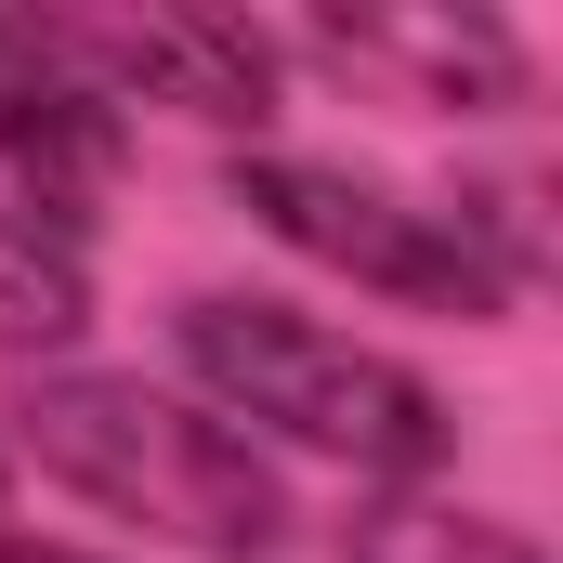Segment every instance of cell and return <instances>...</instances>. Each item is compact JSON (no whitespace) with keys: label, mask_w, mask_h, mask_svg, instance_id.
<instances>
[{"label":"cell","mask_w":563,"mask_h":563,"mask_svg":"<svg viewBox=\"0 0 563 563\" xmlns=\"http://www.w3.org/2000/svg\"><path fill=\"white\" fill-rule=\"evenodd\" d=\"M0 459H26L79 511H106L184 563H263L288 538L276 459L144 367H26L0 407Z\"/></svg>","instance_id":"obj_1"},{"label":"cell","mask_w":563,"mask_h":563,"mask_svg":"<svg viewBox=\"0 0 563 563\" xmlns=\"http://www.w3.org/2000/svg\"><path fill=\"white\" fill-rule=\"evenodd\" d=\"M170 341H184V367H197V394H210L223 432L263 420L276 445L354 472V485H432L445 445H459L445 394H432L407 354H380V341H354V328H328V314H301V301L197 288V301L170 314Z\"/></svg>","instance_id":"obj_2"},{"label":"cell","mask_w":563,"mask_h":563,"mask_svg":"<svg viewBox=\"0 0 563 563\" xmlns=\"http://www.w3.org/2000/svg\"><path fill=\"white\" fill-rule=\"evenodd\" d=\"M223 197L276 236L288 263L354 276V288H380V301H407V314L498 328V314L525 301V288H511L472 236H459V210H445V197H407V184H380V170L288 157V144H236V157H223Z\"/></svg>","instance_id":"obj_3"},{"label":"cell","mask_w":563,"mask_h":563,"mask_svg":"<svg viewBox=\"0 0 563 563\" xmlns=\"http://www.w3.org/2000/svg\"><path fill=\"white\" fill-rule=\"evenodd\" d=\"M40 26V53L106 106V119H197V132H263L288 92L276 66V26H250V13H197V0H144V13H26Z\"/></svg>","instance_id":"obj_4"},{"label":"cell","mask_w":563,"mask_h":563,"mask_svg":"<svg viewBox=\"0 0 563 563\" xmlns=\"http://www.w3.org/2000/svg\"><path fill=\"white\" fill-rule=\"evenodd\" d=\"M276 66H314L394 119H511L538 92L525 40L498 13H445V0H354V13H301L276 26Z\"/></svg>","instance_id":"obj_5"},{"label":"cell","mask_w":563,"mask_h":563,"mask_svg":"<svg viewBox=\"0 0 563 563\" xmlns=\"http://www.w3.org/2000/svg\"><path fill=\"white\" fill-rule=\"evenodd\" d=\"M0 170H26L66 223H79V197H106V170H119V119L40 53L26 13H0Z\"/></svg>","instance_id":"obj_6"},{"label":"cell","mask_w":563,"mask_h":563,"mask_svg":"<svg viewBox=\"0 0 563 563\" xmlns=\"http://www.w3.org/2000/svg\"><path fill=\"white\" fill-rule=\"evenodd\" d=\"M79 328H92V263L40 223L0 210V367H79Z\"/></svg>","instance_id":"obj_7"},{"label":"cell","mask_w":563,"mask_h":563,"mask_svg":"<svg viewBox=\"0 0 563 563\" xmlns=\"http://www.w3.org/2000/svg\"><path fill=\"white\" fill-rule=\"evenodd\" d=\"M341 563H538V538L498 511H459L432 485H367L341 511Z\"/></svg>","instance_id":"obj_8"},{"label":"cell","mask_w":563,"mask_h":563,"mask_svg":"<svg viewBox=\"0 0 563 563\" xmlns=\"http://www.w3.org/2000/svg\"><path fill=\"white\" fill-rule=\"evenodd\" d=\"M0 563H106V551H66V538H13V525H0Z\"/></svg>","instance_id":"obj_9"},{"label":"cell","mask_w":563,"mask_h":563,"mask_svg":"<svg viewBox=\"0 0 563 563\" xmlns=\"http://www.w3.org/2000/svg\"><path fill=\"white\" fill-rule=\"evenodd\" d=\"M0 485H13V472H0Z\"/></svg>","instance_id":"obj_10"}]
</instances>
